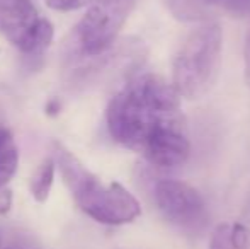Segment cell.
Wrapping results in <instances>:
<instances>
[{
	"label": "cell",
	"instance_id": "obj_1",
	"mask_svg": "<svg viewBox=\"0 0 250 249\" xmlns=\"http://www.w3.org/2000/svg\"><path fill=\"white\" fill-rule=\"evenodd\" d=\"M105 123L116 142L142 154L157 136L188 130L181 94L155 73L135 77L118 91L107 104Z\"/></svg>",
	"mask_w": 250,
	"mask_h": 249
},
{
	"label": "cell",
	"instance_id": "obj_2",
	"mask_svg": "<svg viewBox=\"0 0 250 249\" xmlns=\"http://www.w3.org/2000/svg\"><path fill=\"white\" fill-rule=\"evenodd\" d=\"M53 157L63 183L87 217L104 226H125L140 217V202L128 189L116 181L104 184L63 143H53Z\"/></svg>",
	"mask_w": 250,
	"mask_h": 249
},
{
	"label": "cell",
	"instance_id": "obj_3",
	"mask_svg": "<svg viewBox=\"0 0 250 249\" xmlns=\"http://www.w3.org/2000/svg\"><path fill=\"white\" fill-rule=\"evenodd\" d=\"M223 33L218 23L209 21L192 29L174 57L172 84L181 96L199 99L216 82L221 63Z\"/></svg>",
	"mask_w": 250,
	"mask_h": 249
},
{
	"label": "cell",
	"instance_id": "obj_4",
	"mask_svg": "<svg viewBox=\"0 0 250 249\" xmlns=\"http://www.w3.org/2000/svg\"><path fill=\"white\" fill-rule=\"evenodd\" d=\"M136 0H94L72 33L73 55L94 60L112 50Z\"/></svg>",
	"mask_w": 250,
	"mask_h": 249
},
{
	"label": "cell",
	"instance_id": "obj_5",
	"mask_svg": "<svg viewBox=\"0 0 250 249\" xmlns=\"http://www.w3.org/2000/svg\"><path fill=\"white\" fill-rule=\"evenodd\" d=\"M0 33L27 57H40L50 48L55 27L31 0H0Z\"/></svg>",
	"mask_w": 250,
	"mask_h": 249
},
{
	"label": "cell",
	"instance_id": "obj_6",
	"mask_svg": "<svg viewBox=\"0 0 250 249\" xmlns=\"http://www.w3.org/2000/svg\"><path fill=\"white\" fill-rule=\"evenodd\" d=\"M158 210L170 224L182 229H192L203 222L204 200L198 189L175 180H160L155 184Z\"/></svg>",
	"mask_w": 250,
	"mask_h": 249
},
{
	"label": "cell",
	"instance_id": "obj_7",
	"mask_svg": "<svg viewBox=\"0 0 250 249\" xmlns=\"http://www.w3.org/2000/svg\"><path fill=\"white\" fill-rule=\"evenodd\" d=\"M168 10L181 21L209 23L218 12L250 17V0H165Z\"/></svg>",
	"mask_w": 250,
	"mask_h": 249
},
{
	"label": "cell",
	"instance_id": "obj_8",
	"mask_svg": "<svg viewBox=\"0 0 250 249\" xmlns=\"http://www.w3.org/2000/svg\"><path fill=\"white\" fill-rule=\"evenodd\" d=\"M19 167V147L9 126L0 125V188L14 180Z\"/></svg>",
	"mask_w": 250,
	"mask_h": 249
},
{
	"label": "cell",
	"instance_id": "obj_9",
	"mask_svg": "<svg viewBox=\"0 0 250 249\" xmlns=\"http://www.w3.org/2000/svg\"><path fill=\"white\" fill-rule=\"evenodd\" d=\"M56 160L55 157H46L40 162L29 178V193L38 203H44L50 198V193L55 181Z\"/></svg>",
	"mask_w": 250,
	"mask_h": 249
},
{
	"label": "cell",
	"instance_id": "obj_10",
	"mask_svg": "<svg viewBox=\"0 0 250 249\" xmlns=\"http://www.w3.org/2000/svg\"><path fill=\"white\" fill-rule=\"evenodd\" d=\"M209 249H235L231 244V226L220 224L211 236Z\"/></svg>",
	"mask_w": 250,
	"mask_h": 249
},
{
	"label": "cell",
	"instance_id": "obj_11",
	"mask_svg": "<svg viewBox=\"0 0 250 249\" xmlns=\"http://www.w3.org/2000/svg\"><path fill=\"white\" fill-rule=\"evenodd\" d=\"M46 5L53 10L58 12H72V10H79L82 7H89L94 0H44Z\"/></svg>",
	"mask_w": 250,
	"mask_h": 249
},
{
	"label": "cell",
	"instance_id": "obj_12",
	"mask_svg": "<svg viewBox=\"0 0 250 249\" xmlns=\"http://www.w3.org/2000/svg\"><path fill=\"white\" fill-rule=\"evenodd\" d=\"M231 244L235 249H249V230L242 224L231 226Z\"/></svg>",
	"mask_w": 250,
	"mask_h": 249
},
{
	"label": "cell",
	"instance_id": "obj_13",
	"mask_svg": "<svg viewBox=\"0 0 250 249\" xmlns=\"http://www.w3.org/2000/svg\"><path fill=\"white\" fill-rule=\"evenodd\" d=\"M12 208V191L9 188H0V215H5Z\"/></svg>",
	"mask_w": 250,
	"mask_h": 249
},
{
	"label": "cell",
	"instance_id": "obj_14",
	"mask_svg": "<svg viewBox=\"0 0 250 249\" xmlns=\"http://www.w3.org/2000/svg\"><path fill=\"white\" fill-rule=\"evenodd\" d=\"M245 80H247V86L250 87V27L247 31V36H245Z\"/></svg>",
	"mask_w": 250,
	"mask_h": 249
},
{
	"label": "cell",
	"instance_id": "obj_15",
	"mask_svg": "<svg viewBox=\"0 0 250 249\" xmlns=\"http://www.w3.org/2000/svg\"><path fill=\"white\" fill-rule=\"evenodd\" d=\"M44 111H46L48 116H56L62 111V101L56 99V97H51L46 103V106H44Z\"/></svg>",
	"mask_w": 250,
	"mask_h": 249
}]
</instances>
